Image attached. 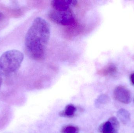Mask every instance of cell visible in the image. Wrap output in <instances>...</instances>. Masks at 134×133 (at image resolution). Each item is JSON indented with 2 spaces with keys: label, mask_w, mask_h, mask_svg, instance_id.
<instances>
[{
  "label": "cell",
  "mask_w": 134,
  "mask_h": 133,
  "mask_svg": "<svg viewBox=\"0 0 134 133\" xmlns=\"http://www.w3.org/2000/svg\"><path fill=\"white\" fill-rule=\"evenodd\" d=\"M50 27L46 20L37 17L34 20L25 37L26 50L33 59H44L50 38Z\"/></svg>",
  "instance_id": "6da1fadb"
},
{
  "label": "cell",
  "mask_w": 134,
  "mask_h": 133,
  "mask_svg": "<svg viewBox=\"0 0 134 133\" xmlns=\"http://www.w3.org/2000/svg\"><path fill=\"white\" fill-rule=\"evenodd\" d=\"M23 54L16 50L4 52L0 56V73L9 75L17 71L24 60Z\"/></svg>",
  "instance_id": "7a4b0ae2"
},
{
  "label": "cell",
  "mask_w": 134,
  "mask_h": 133,
  "mask_svg": "<svg viewBox=\"0 0 134 133\" xmlns=\"http://www.w3.org/2000/svg\"><path fill=\"white\" fill-rule=\"evenodd\" d=\"M48 16L52 21L62 26H75L77 23L75 16L71 9L65 11L53 9L50 11Z\"/></svg>",
  "instance_id": "3957f363"
},
{
  "label": "cell",
  "mask_w": 134,
  "mask_h": 133,
  "mask_svg": "<svg viewBox=\"0 0 134 133\" xmlns=\"http://www.w3.org/2000/svg\"><path fill=\"white\" fill-rule=\"evenodd\" d=\"M115 98L118 101L124 104H128L131 100V94L130 91L123 86L116 87L114 91Z\"/></svg>",
  "instance_id": "277c9868"
},
{
  "label": "cell",
  "mask_w": 134,
  "mask_h": 133,
  "mask_svg": "<svg viewBox=\"0 0 134 133\" xmlns=\"http://www.w3.org/2000/svg\"><path fill=\"white\" fill-rule=\"evenodd\" d=\"M76 4L77 1L71 0H54L51 2L53 9L61 11L69 10L71 7L75 6Z\"/></svg>",
  "instance_id": "5b68a950"
},
{
  "label": "cell",
  "mask_w": 134,
  "mask_h": 133,
  "mask_svg": "<svg viewBox=\"0 0 134 133\" xmlns=\"http://www.w3.org/2000/svg\"><path fill=\"white\" fill-rule=\"evenodd\" d=\"M76 111V107L73 105L69 104L66 106L63 110L60 112L59 115L60 117L72 118L75 116Z\"/></svg>",
  "instance_id": "8992f818"
},
{
  "label": "cell",
  "mask_w": 134,
  "mask_h": 133,
  "mask_svg": "<svg viewBox=\"0 0 134 133\" xmlns=\"http://www.w3.org/2000/svg\"><path fill=\"white\" fill-rule=\"evenodd\" d=\"M98 131L101 133H115L117 132L109 120L102 124L99 126Z\"/></svg>",
  "instance_id": "52a82bcc"
},
{
  "label": "cell",
  "mask_w": 134,
  "mask_h": 133,
  "mask_svg": "<svg viewBox=\"0 0 134 133\" xmlns=\"http://www.w3.org/2000/svg\"><path fill=\"white\" fill-rule=\"evenodd\" d=\"M117 115L121 122L125 125L127 124L130 120V114L126 109H120L118 111Z\"/></svg>",
  "instance_id": "ba28073f"
},
{
  "label": "cell",
  "mask_w": 134,
  "mask_h": 133,
  "mask_svg": "<svg viewBox=\"0 0 134 133\" xmlns=\"http://www.w3.org/2000/svg\"><path fill=\"white\" fill-rule=\"evenodd\" d=\"M116 69V67L115 66L110 64L99 70L98 73L102 75H107L115 72Z\"/></svg>",
  "instance_id": "9c48e42d"
},
{
  "label": "cell",
  "mask_w": 134,
  "mask_h": 133,
  "mask_svg": "<svg viewBox=\"0 0 134 133\" xmlns=\"http://www.w3.org/2000/svg\"><path fill=\"white\" fill-rule=\"evenodd\" d=\"M79 128L75 126L68 125L64 126L61 129V133H79Z\"/></svg>",
  "instance_id": "30bf717a"
},
{
  "label": "cell",
  "mask_w": 134,
  "mask_h": 133,
  "mask_svg": "<svg viewBox=\"0 0 134 133\" xmlns=\"http://www.w3.org/2000/svg\"><path fill=\"white\" fill-rule=\"evenodd\" d=\"M130 79L132 83L134 85V73L131 74V75Z\"/></svg>",
  "instance_id": "8fae6325"
},
{
  "label": "cell",
  "mask_w": 134,
  "mask_h": 133,
  "mask_svg": "<svg viewBox=\"0 0 134 133\" xmlns=\"http://www.w3.org/2000/svg\"><path fill=\"white\" fill-rule=\"evenodd\" d=\"M2 75L0 73V88L2 84Z\"/></svg>",
  "instance_id": "7c38bea8"
},
{
  "label": "cell",
  "mask_w": 134,
  "mask_h": 133,
  "mask_svg": "<svg viewBox=\"0 0 134 133\" xmlns=\"http://www.w3.org/2000/svg\"><path fill=\"white\" fill-rule=\"evenodd\" d=\"M4 15H3V14H2L1 12H0V21L1 20H2V19L4 18Z\"/></svg>",
  "instance_id": "4fadbf2b"
},
{
  "label": "cell",
  "mask_w": 134,
  "mask_h": 133,
  "mask_svg": "<svg viewBox=\"0 0 134 133\" xmlns=\"http://www.w3.org/2000/svg\"></svg>",
  "instance_id": "5bb4252c"
}]
</instances>
